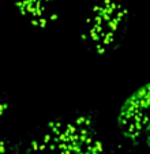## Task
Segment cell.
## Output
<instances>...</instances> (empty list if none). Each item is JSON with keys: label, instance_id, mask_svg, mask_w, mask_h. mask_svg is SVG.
Masks as SVG:
<instances>
[{"label": "cell", "instance_id": "cell-8", "mask_svg": "<svg viewBox=\"0 0 150 154\" xmlns=\"http://www.w3.org/2000/svg\"><path fill=\"white\" fill-rule=\"evenodd\" d=\"M143 142H145V145L149 147V150H150V127L147 128V131H146V134H145V138H143Z\"/></svg>", "mask_w": 150, "mask_h": 154}, {"label": "cell", "instance_id": "cell-5", "mask_svg": "<svg viewBox=\"0 0 150 154\" xmlns=\"http://www.w3.org/2000/svg\"><path fill=\"white\" fill-rule=\"evenodd\" d=\"M81 154H112V151L101 138H98V135H95L86 145V147L83 149Z\"/></svg>", "mask_w": 150, "mask_h": 154}, {"label": "cell", "instance_id": "cell-6", "mask_svg": "<svg viewBox=\"0 0 150 154\" xmlns=\"http://www.w3.org/2000/svg\"><path fill=\"white\" fill-rule=\"evenodd\" d=\"M0 154H20V142L0 137Z\"/></svg>", "mask_w": 150, "mask_h": 154}, {"label": "cell", "instance_id": "cell-2", "mask_svg": "<svg viewBox=\"0 0 150 154\" xmlns=\"http://www.w3.org/2000/svg\"><path fill=\"white\" fill-rule=\"evenodd\" d=\"M128 25L130 11L123 0H93L83 20L81 41L89 52L105 55L120 47Z\"/></svg>", "mask_w": 150, "mask_h": 154}, {"label": "cell", "instance_id": "cell-7", "mask_svg": "<svg viewBox=\"0 0 150 154\" xmlns=\"http://www.w3.org/2000/svg\"><path fill=\"white\" fill-rule=\"evenodd\" d=\"M10 106V97L4 91H0V117L3 116Z\"/></svg>", "mask_w": 150, "mask_h": 154}, {"label": "cell", "instance_id": "cell-3", "mask_svg": "<svg viewBox=\"0 0 150 154\" xmlns=\"http://www.w3.org/2000/svg\"><path fill=\"white\" fill-rule=\"evenodd\" d=\"M150 127V82L139 86L121 104L117 130L127 140L139 143Z\"/></svg>", "mask_w": 150, "mask_h": 154}, {"label": "cell", "instance_id": "cell-4", "mask_svg": "<svg viewBox=\"0 0 150 154\" xmlns=\"http://www.w3.org/2000/svg\"><path fill=\"white\" fill-rule=\"evenodd\" d=\"M17 12L36 29H48L59 18V0H11Z\"/></svg>", "mask_w": 150, "mask_h": 154}, {"label": "cell", "instance_id": "cell-9", "mask_svg": "<svg viewBox=\"0 0 150 154\" xmlns=\"http://www.w3.org/2000/svg\"><path fill=\"white\" fill-rule=\"evenodd\" d=\"M127 154H130V153H127Z\"/></svg>", "mask_w": 150, "mask_h": 154}, {"label": "cell", "instance_id": "cell-1", "mask_svg": "<svg viewBox=\"0 0 150 154\" xmlns=\"http://www.w3.org/2000/svg\"><path fill=\"white\" fill-rule=\"evenodd\" d=\"M97 115L72 112L42 123L20 142V154H81L97 135Z\"/></svg>", "mask_w": 150, "mask_h": 154}]
</instances>
